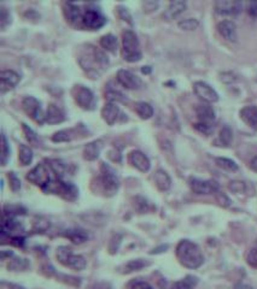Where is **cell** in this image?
Returning <instances> with one entry per match:
<instances>
[{
    "label": "cell",
    "mask_w": 257,
    "mask_h": 289,
    "mask_svg": "<svg viewBox=\"0 0 257 289\" xmlns=\"http://www.w3.org/2000/svg\"><path fill=\"white\" fill-rule=\"evenodd\" d=\"M79 63L91 79H98L99 75L108 69L109 58L102 49L87 45L79 56Z\"/></svg>",
    "instance_id": "1"
},
{
    "label": "cell",
    "mask_w": 257,
    "mask_h": 289,
    "mask_svg": "<svg viewBox=\"0 0 257 289\" xmlns=\"http://www.w3.org/2000/svg\"><path fill=\"white\" fill-rule=\"evenodd\" d=\"M176 257L181 265L188 269H198L203 265L204 257L198 246L189 240H183L176 247Z\"/></svg>",
    "instance_id": "2"
},
{
    "label": "cell",
    "mask_w": 257,
    "mask_h": 289,
    "mask_svg": "<svg viewBox=\"0 0 257 289\" xmlns=\"http://www.w3.org/2000/svg\"><path fill=\"white\" fill-rule=\"evenodd\" d=\"M56 178L59 177L54 174L53 169L50 165L49 161H47L46 163L42 161V163L37 164L35 168L32 171H29L28 175H27V180L31 181L32 183L36 184V186H39L41 189L46 188V187L49 186V183H51V182L56 180Z\"/></svg>",
    "instance_id": "3"
},
{
    "label": "cell",
    "mask_w": 257,
    "mask_h": 289,
    "mask_svg": "<svg viewBox=\"0 0 257 289\" xmlns=\"http://www.w3.org/2000/svg\"><path fill=\"white\" fill-rule=\"evenodd\" d=\"M122 56L124 61L129 63H134L141 59L139 40L134 32L126 31L122 34Z\"/></svg>",
    "instance_id": "4"
},
{
    "label": "cell",
    "mask_w": 257,
    "mask_h": 289,
    "mask_svg": "<svg viewBox=\"0 0 257 289\" xmlns=\"http://www.w3.org/2000/svg\"><path fill=\"white\" fill-rule=\"evenodd\" d=\"M106 23V17L93 5H86L82 11L81 28L97 31Z\"/></svg>",
    "instance_id": "5"
},
{
    "label": "cell",
    "mask_w": 257,
    "mask_h": 289,
    "mask_svg": "<svg viewBox=\"0 0 257 289\" xmlns=\"http://www.w3.org/2000/svg\"><path fill=\"white\" fill-rule=\"evenodd\" d=\"M71 94H73L75 103H76L82 110L93 111V110L96 109L97 98L93 92L89 88L81 86V84H76V86H74Z\"/></svg>",
    "instance_id": "6"
},
{
    "label": "cell",
    "mask_w": 257,
    "mask_h": 289,
    "mask_svg": "<svg viewBox=\"0 0 257 289\" xmlns=\"http://www.w3.org/2000/svg\"><path fill=\"white\" fill-rule=\"evenodd\" d=\"M57 259L62 265L74 270L80 271L86 268V259L79 254H74L73 251L66 246H62L57 250Z\"/></svg>",
    "instance_id": "7"
},
{
    "label": "cell",
    "mask_w": 257,
    "mask_h": 289,
    "mask_svg": "<svg viewBox=\"0 0 257 289\" xmlns=\"http://www.w3.org/2000/svg\"><path fill=\"white\" fill-rule=\"evenodd\" d=\"M102 187H103L104 193L108 196H112L117 193L120 187V181L117 177L116 173L114 171V169L110 168L109 165H106L105 163H102Z\"/></svg>",
    "instance_id": "8"
},
{
    "label": "cell",
    "mask_w": 257,
    "mask_h": 289,
    "mask_svg": "<svg viewBox=\"0 0 257 289\" xmlns=\"http://www.w3.org/2000/svg\"><path fill=\"white\" fill-rule=\"evenodd\" d=\"M22 108H23L24 112L31 117L33 121H35L36 123L42 124L45 122V116L42 113L41 103L34 96H26L22 101Z\"/></svg>",
    "instance_id": "9"
},
{
    "label": "cell",
    "mask_w": 257,
    "mask_h": 289,
    "mask_svg": "<svg viewBox=\"0 0 257 289\" xmlns=\"http://www.w3.org/2000/svg\"><path fill=\"white\" fill-rule=\"evenodd\" d=\"M189 186L193 193L206 195V194H215L219 191V184L213 180H198V178H191Z\"/></svg>",
    "instance_id": "10"
},
{
    "label": "cell",
    "mask_w": 257,
    "mask_h": 289,
    "mask_svg": "<svg viewBox=\"0 0 257 289\" xmlns=\"http://www.w3.org/2000/svg\"><path fill=\"white\" fill-rule=\"evenodd\" d=\"M193 91L196 93V96H198L199 99L204 101V103H216L219 100V94L216 93L215 89L211 86H209L206 82H196L193 84Z\"/></svg>",
    "instance_id": "11"
},
{
    "label": "cell",
    "mask_w": 257,
    "mask_h": 289,
    "mask_svg": "<svg viewBox=\"0 0 257 289\" xmlns=\"http://www.w3.org/2000/svg\"><path fill=\"white\" fill-rule=\"evenodd\" d=\"M243 10L241 1L236 0H219L215 2L216 14L223 15V16H237Z\"/></svg>",
    "instance_id": "12"
},
{
    "label": "cell",
    "mask_w": 257,
    "mask_h": 289,
    "mask_svg": "<svg viewBox=\"0 0 257 289\" xmlns=\"http://www.w3.org/2000/svg\"><path fill=\"white\" fill-rule=\"evenodd\" d=\"M127 114H123L120 110L119 106L115 103H108L104 105L103 110H102V117L104 121L109 124V126H114L116 122L119 121H127Z\"/></svg>",
    "instance_id": "13"
},
{
    "label": "cell",
    "mask_w": 257,
    "mask_h": 289,
    "mask_svg": "<svg viewBox=\"0 0 257 289\" xmlns=\"http://www.w3.org/2000/svg\"><path fill=\"white\" fill-rule=\"evenodd\" d=\"M116 79L119 83L126 89H139L143 84L141 80L137 75L129 70H124V69L117 71Z\"/></svg>",
    "instance_id": "14"
},
{
    "label": "cell",
    "mask_w": 257,
    "mask_h": 289,
    "mask_svg": "<svg viewBox=\"0 0 257 289\" xmlns=\"http://www.w3.org/2000/svg\"><path fill=\"white\" fill-rule=\"evenodd\" d=\"M21 77L14 70H2L0 72V92L6 93L17 86Z\"/></svg>",
    "instance_id": "15"
},
{
    "label": "cell",
    "mask_w": 257,
    "mask_h": 289,
    "mask_svg": "<svg viewBox=\"0 0 257 289\" xmlns=\"http://www.w3.org/2000/svg\"><path fill=\"white\" fill-rule=\"evenodd\" d=\"M81 5L75 4V2H66L64 4V15H66L67 21L73 26L81 28Z\"/></svg>",
    "instance_id": "16"
},
{
    "label": "cell",
    "mask_w": 257,
    "mask_h": 289,
    "mask_svg": "<svg viewBox=\"0 0 257 289\" xmlns=\"http://www.w3.org/2000/svg\"><path fill=\"white\" fill-rule=\"evenodd\" d=\"M129 161H131V164L134 166V168L138 169V170L141 171V173H146V171H149L150 166H151L150 159L140 151L131 152V153H129Z\"/></svg>",
    "instance_id": "17"
},
{
    "label": "cell",
    "mask_w": 257,
    "mask_h": 289,
    "mask_svg": "<svg viewBox=\"0 0 257 289\" xmlns=\"http://www.w3.org/2000/svg\"><path fill=\"white\" fill-rule=\"evenodd\" d=\"M66 119V113L59 106L56 104H50L47 108L46 114H45V121L49 124H58Z\"/></svg>",
    "instance_id": "18"
},
{
    "label": "cell",
    "mask_w": 257,
    "mask_h": 289,
    "mask_svg": "<svg viewBox=\"0 0 257 289\" xmlns=\"http://www.w3.org/2000/svg\"><path fill=\"white\" fill-rule=\"evenodd\" d=\"M218 32L228 41H237V27L232 21H222L218 24Z\"/></svg>",
    "instance_id": "19"
},
{
    "label": "cell",
    "mask_w": 257,
    "mask_h": 289,
    "mask_svg": "<svg viewBox=\"0 0 257 289\" xmlns=\"http://www.w3.org/2000/svg\"><path fill=\"white\" fill-rule=\"evenodd\" d=\"M240 118L254 130H257V108L254 105L245 106L240 110Z\"/></svg>",
    "instance_id": "20"
},
{
    "label": "cell",
    "mask_w": 257,
    "mask_h": 289,
    "mask_svg": "<svg viewBox=\"0 0 257 289\" xmlns=\"http://www.w3.org/2000/svg\"><path fill=\"white\" fill-rule=\"evenodd\" d=\"M102 148H103V141L102 140H96L87 144L84 148V158L89 161H96L101 154Z\"/></svg>",
    "instance_id": "21"
},
{
    "label": "cell",
    "mask_w": 257,
    "mask_h": 289,
    "mask_svg": "<svg viewBox=\"0 0 257 289\" xmlns=\"http://www.w3.org/2000/svg\"><path fill=\"white\" fill-rule=\"evenodd\" d=\"M196 113L198 116L199 122H206V123H213L215 119V111L209 105L208 103L199 104L196 106Z\"/></svg>",
    "instance_id": "22"
},
{
    "label": "cell",
    "mask_w": 257,
    "mask_h": 289,
    "mask_svg": "<svg viewBox=\"0 0 257 289\" xmlns=\"http://www.w3.org/2000/svg\"><path fill=\"white\" fill-rule=\"evenodd\" d=\"M186 10V2L185 1H173L169 4L167 10L164 11L163 17L168 21L176 18L179 15H181Z\"/></svg>",
    "instance_id": "23"
},
{
    "label": "cell",
    "mask_w": 257,
    "mask_h": 289,
    "mask_svg": "<svg viewBox=\"0 0 257 289\" xmlns=\"http://www.w3.org/2000/svg\"><path fill=\"white\" fill-rule=\"evenodd\" d=\"M64 236L68 238L75 245H81V243L86 242L89 238L87 231L82 230V229H69L64 233Z\"/></svg>",
    "instance_id": "24"
},
{
    "label": "cell",
    "mask_w": 257,
    "mask_h": 289,
    "mask_svg": "<svg viewBox=\"0 0 257 289\" xmlns=\"http://www.w3.org/2000/svg\"><path fill=\"white\" fill-rule=\"evenodd\" d=\"M154 183H156L157 188L162 192L169 191L171 187V177H169L168 174L164 170H162V169L157 170L156 174H154Z\"/></svg>",
    "instance_id": "25"
},
{
    "label": "cell",
    "mask_w": 257,
    "mask_h": 289,
    "mask_svg": "<svg viewBox=\"0 0 257 289\" xmlns=\"http://www.w3.org/2000/svg\"><path fill=\"white\" fill-rule=\"evenodd\" d=\"M198 285V278L196 276H186L183 280L173 283L171 289H194Z\"/></svg>",
    "instance_id": "26"
},
{
    "label": "cell",
    "mask_w": 257,
    "mask_h": 289,
    "mask_svg": "<svg viewBox=\"0 0 257 289\" xmlns=\"http://www.w3.org/2000/svg\"><path fill=\"white\" fill-rule=\"evenodd\" d=\"M232 141H233V131L229 127H223L220 130V134H219L218 144L222 147H229Z\"/></svg>",
    "instance_id": "27"
},
{
    "label": "cell",
    "mask_w": 257,
    "mask_h": 289,
    "mask_svg": "<svg viewBox=\"0 0 257 289\" xmlns=\"http://www.w3.org/2000/svg\"><path fill=\"white\" fill-rule=\"evenodd\" d=\"M76 135V129H64V130L57 131L52 136V141L54 143H68L71 141V139Z\"/></svg>",
    "instance_id": "28"
},
{
    "label": "cell",
    "mask_w": 257,
    "mask_h": 289,
    "mask_svg": "<svg viewBox=\"0 0 257 289\" xmlns=\"http://www.w3.org/2000/svg\"><path fill=\"white\" fill-rule=\"evenodd\" d=\"M149 261L144 260V259H136V260H131L128 261V263L126 264V265L123 266V271L122 273H133V271H139L141 270L143 268H145V266L149 265Z\"/></svg>",
    "instance_id": "29"
},
{
    "label": "cell",
    "mask_w": 257,
    "mask_h": 289,
    "mask_svg": "<svg viewBox=\"0 0 257 289\" xmlns=\"http://www.w3.org/2000/svg\"><path fill=\"white\" fill-rule=\"evenodd\" d=\"M136 111L139 114V117L143 119H149L154 116V108L145 101H140L136 105Z\"/></svg>",
    "instance_id": "30"
},
{
    "label": "cell",
    "mask_w": 257,
    "mask_h": 289,
    "mask_svg": "<svg viewBox=\"0 0 257 289\" xmlns=\"http://www.w3.org/2000/svg\"><path fill=\"white\" fill-rule=\"evenodd\" d=\"M101 46L103 47L105 51L112 52L115 53L117 49V39L116 36H114L112 34H108L101 37Z\"/></svg>",
    "instance_id": "31"
},
{
    "label": "cell",
    "mask_w": 257,
    "mask_h": 289,
    "mask_svg": "<svg viewBox=\"0 0 257 289\" xmlns=\"http://www.w3.org/2000/svg\"><path fill=\"white\" fill-rule=\"evenodd\" d=\"M18 158L22 165H29L32 163V161H33V151L28 146H26V144H21L19 146Z\"/></svg>",
    "instance_id": "32"
},
{
    "label": "cell",
    "mask_w": 257,
    "mask_h": 289,
    "mask_svg": "<svg viewBox=\"0 0 257 289\" xmlns=\"http://www.w3.org/2000/svg\"><path fill=\"white\" fill-rule=\"evenodd\" d=\"M31 266L29 261L24 258H15L9 263V269L12 271H19L26 270Z\"/></svg>",
    "instance_id": "33"
},
{
    "label": "cell",
    "mask_w": 257,
    "mask_h": 289,
    "mask_svg": "<svg viewBox=\"0 0 257 289\" xmlns=\"http://www.w3.org/2000/svg\"><path fill=\"white\" fill-rule=\"evenodd\" d=\"M178 27L181 29V31L192 32V31H196V29L198 28L199 22L197 21L196 18H186L179 22Z\"/></svg>",
    "instance_id": "34"
},
{
    "label": "cell",
    "mask_w": 257,
    "mask_h": 289,
    "mask_svg": "<svg viewBox=\"0 0 257 289\" xmlns=\"http://www.w3.org/2000/svg\"><path fill=\"white\" fill-rule=\"evenodd\" d=\"M216 164L218 166H220L221 169L226 171H237L238 170V165L236 161H233L232 159L228 158H216Z\"/></svg>",
    "instance_id": "35"
},
{
    "label": "cell",
    "mask_w": 257,
    "mask_h": 289,
    "mask_svg": "<svg viewBox=\"0 0 257 289\" xmlns=\"http://www.w3.org/2000/svg\"><path fill=\"white\" fill-rule=\"evenodd\" d=\"M10 158V144L7 143V139L5 134H1V164L6 165L7 161Z\"/></svg>",
    "instance_id": "36"
},
{
    "label": "cell",
    "mask_w": 257,
    "mask_h": 289,
    "mask_svg": "<svg viewBox=\"0 0 257 289\" xmlns=\"http://www.w3.org/2000/svg\"><path fill=\"white\" fill-rule=\"evenodd\" d=\"M22 129H23L24 131V135H26V139L29 141V144H34V146H37V144H40V140L39 138H37V135L35 133H34V130L32 128H29L27 124H22Z\"/></svg>",
    "instance_id": "37"
},
{
    "label": "cell",
    "mask_w": 257,
    "mask_h": 289,
    "mask_svg": "<svg viewBox=\"0 0 257 289\" xmlns=\"http://www.w3.org/2000/svg\"><path fill=\"white\" fill-rule=\"evenodd\" d=\"M11 22V16H10L9 10L5 6H0V28L5 29L7 24H10Z\"/></svg>",
    "instance_id": "38"
},
{
    "label": "cell",
    "mask_w": 257,
    "mask_h": 289,
    "mask_svg": "<svg viewBox=\"0 0 257 289\" xmlns=\"http://www.w3.org/2000/svg\"><path fill=\"white\" fill-rule=\"evenodd\" d=\"M194 128H196L199 133L204 134V135H210L214 131V124L206 123V122H198V123L194 124Z\"/></svg>",
    "instance_id": "39"
},
{
    "label": "cell",
    "mask_w": 257,
    "mask_h": 289,
    "mask_svg": "<svg viewBox=\"0 0 257 289\" xmlns=\"http://www.w3.org/2000/svg\"><path fill=\"white\" fill-rule=\"evenodd\" d=\"M105 98H108L110 100V103H115V101H122V103H126L127 98L122 93H120L119 91H115V89H110V91L106 92Z\"/></svg>",
    "instance_id": "40"
},
{
    "label": "cell",
    "mask_w": 257,
    "mask_h": 289,
    "mask_svg": "<svg viewBox=\"0 0 257 289\" xmlns=\"http://www.w3.org/2000/svg\"><path fill=\"white\" fill-rule=\"evenodd\" d=\"M228 188L232 193L240 194V193H244V192H245L246 186H245V183L241 181H232L231 183L228 184Z\"/></svg>",
    "instance_id": "41"
},
{
    "label": "cell",
    "mask_w": 257,
    "mask_h": 289,
    "mask_svg": "<svg viewBox=\"0 0 257 289\" xmlns=\"http://www.w3.org/2000/svg\"><path fill=\"white\" fill-rule=\"evenodd\" d=\"M215 196H216V200H218V203L220 204L221 206H223V208H229V206H231V204H232L231 199H229L228 196L223 193V192L218 191L215 193Z\"/></svg>",
    "instance_id": "42"
},
{
    "label": "cell",
    "mask_w": 257,
    "mask_h": 289,
    "mask_svg": "<svg viewBox=\"0 0 257 289\" xmlns=\"http://www.w3.org/2000/svg\"><path fill=\"white\" fill-rule=\"evenodd\" d=\"M9 180H10V187L14 192H18L21 189V181L17 177L15 173H9Z\"/></svg>",
    "instance_id": "43"
},
{
    "label": "cell",
    "mask_w": 257,
    "mask_h": 289,
    "mask_svg": "<svg viewBox=\"0 0 257 289\" xmlns=\"http://www.w3.org/2000/svg\"><path fill=\"white\" fill-rule=\"evenodd\" d=\"M246 263L251 268L257 269V248H253V250L249 251L248 256H246Z\"/></svg>",
    "instance_id": "44"
},
{
    "label": "cell",
    "mask_w": 257,
    "mask_h": 289,
    "mask_svg": "<svg viewBox=\"0 0 257 289\" xmlns=\"http://www.w3.org/2000/svg\"><path fill=\"white\" fill-rule=\"evenodd\" d=\"M131 289H154L150 283L145 282V281H136L134 283H132Z\"/></svg>",
    "instance_id": "45"
},
{
    "label": "cell",
    "mask_w": 257,
    "mask_h": 289,
    "mask_svg": "<svg viewBox=\"0 0 257 289\" xmlns=\"http://www.w3.org/2000/svg\"><path fill=\"white\" fill-rule=\"evenodd\" d=\"M119 15H120V17L123 19V21H127L128 23H131V24L133 23V22H132V16L129 15L128 10L124 9V7H122V6L119 7Z\"/></svg>",
    "instance_id": "46"
},
{
    "label": "cell",
    "mask_w": 257,
    "mask_h": 289,
    "mask_svg": "<svg viewBox=\"0 0 257 289\" xmlns=\"http://www.w3.org/2000/svg\"><path fill=\"white\" fill-rule=\"evenodd\" d=\"M109 157L112 159V161H116V163H121V154H120L119 151L116 149H112V151L109 152Z\"/></svg>",
    "instance_id": "47"
},
{
    "label": "cell",
    "mask_w": 257,
    "mask_h": 289,
    "mask_svg": "<svg viewBox=\"0 0 257 289\" xmlns=\"http://www.w3.org/2000/svg\"><path fill=\"white\" fill-rule=\"evenodd\" d=\"M249 14L251 16L257 17V1L250 2V5H249Z\"/></svg>",
    "instance_id": "48"
},
{
    "label": "cell",
    "mask_w": 257,
    "mask_h": 289,
    "mask_svg": "<svg viewBox=\"0 0 257 289\" xmlns=\"http://www.w3.org/2000/svg\"><path fill=\"white\" fill-rule=\"evenodd\" d=\"M0 289H24L19 286L12 285V283H6V282H1L0 283Z\"/></svg>",
    "instance_id": "49"
},
{
    "label": "cell",
    "mask_w": 257,
    "mask_h": 289,
    "mask_svg": "<svg viewBox=\"0 0 257 289\" xmlns=\"http://www.w3.org/2000/svg\"><path fill=\"white\" fill-rule=\"evenodd\" d=\"M250 168H251V170H254L255 173H257V156L254 157L253 161H250Z\"/></svg>",
    "instance_id": "50"
}]
</instances>
